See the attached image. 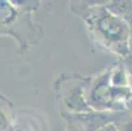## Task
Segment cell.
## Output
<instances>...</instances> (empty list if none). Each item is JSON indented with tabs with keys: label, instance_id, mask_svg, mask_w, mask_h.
<instances>
[{
	"label": "cell",
	"instance_id": "30bf717a",
	"mask_svg": "<svg viewBox=\"0 0 132 131\" xmlns=\"http://www.w3.org/2000/svg\"><path fill=\"white\" fill-rule=\"evenodd\" d=\"M11 130V119L4 109L0 107V131H9Z\"/></svg>",
	"mask_w": 132,
	"mask_h": 131
},
{
	"label": "cell",
	"instance_id": "8fae6325",
	"mask_svg": "<svg viewBox=\"0 0 132 131\" xmlns=\"http://www.w3.org/2000/svg\"><path fill=\"white\" fill-rule=\"evenodd\" d=\"M98 131H118V127L115 126V123H111V125H107V126L102 127Z\"/></svg>",
	"mask_w": 132,
	"mask_h": 131
},
{
	"label": "cell",
	"instance_id": "3957f363",
	"mask_svg": "<svg viewBox=\"0 0 132 131\" xmlns=\"http://www.w3.org/2000/svg\"><path fill=\"white\" fill-rule=\"evenodd\" d=\"M124 111H97V110H90L86 113H79V114H72L65 113L72 119H75L77 123H80L86 131H98L102 127L117 123L124 114Z\"/></svg>",
	"mask_w": 132,
	"mask_h": 131
},
{
	"label": "cell",
	"instance_id": "6da1fadb",
	"mask_svg": "<svg viewBox=\"0 0 132 131\" xmlns=\"http://www.w3.org/2000/svg\"><path fill=\"white\" fill-rule=\"evenodd\" d=\"M86 24L92 37L102 47L119 58L132 55V30L118 16L112 14L105 4H92L76 11Z\"/></svg>",
	"mask_w": 132,
	"mask_h": 131
},
{
	"label": "cell",
	"instance_id": "ba28073f",
	"mask_svg": "<svg viewBox=\"0 0 132 131\" xmlns=\"http://www.w3.org/2000/svg\"><path fill=\"white\" fill-rule=\"evenodd\" d=\"M122 63L126 68V72H127V78H128V87L132 92V55L129 57H126L122 59Z\"/></svg>",
	"mask_w": 132,
	"mask_h": 131
},
{
	"label": "cell",
	"instance_id": "9c48e42d",
	"mask_svg": "<svg viewBox=\"0 0 132 131\" xmlns=\"http://www.w3.org/2000/svg\"><path fill=\"white\" fill-rule=\"evenodd\" d=\"M63 117L65 118L67 121V127H65V131H86L80 123H77L75 119H72L69 115H67L65 113L63 114Z\"/></svg>",
	"mask_w": 132,
	"mask_h": 131
},
{
	"label": "cell",
	"instance_id": "277c9868",
	"mask_svg": "<svg viewBox=\"0 0 132 131\" xmlns=\"http://www.w3.org/2000/svg\"><path fill=\"white\" fill-rule=\"evenodd\" d=\"M88 89L89 87H86L85 83H80L67 90L63 97V104L68 113L79 114L92 110L88 105Z\"/></svg>",
	"mask_w": 132,
	"mask_h": 131
},
{
	"label": "cell",
	"instance_id": "8992f818",
	"mask_svg": "<svg viewBox=\"0 0 132 131\" xmlns=\"http://www.w3.org/2000/svg\"><path fill=\"white\" fill-rule=\"evenodd\" d=\"M17 17V9L11 2L0 0V25H8Z\"/></svg>",
	"mask_w": 132,
	"mask_h": 131
},
{
	"label": "cell",
	"instance_id": "7a4b0ae2",
	"mask_svg": "<svg viewBox=\"0 0 132 131\" xmlns=\"http://www.w3.org/2000/svg\"><path fill=\"white\" fill-rule=\"evenodd\" d=\"M132 97L129 88H117L111 84L110 68L89 83L88 105L97 111H123Z\"/></svg>",
	"mask_w": 132,
	"mask_h": 131
},
{
	"label": "cell",
	"instance_id": "7c38bea8",
	"mask_svg": "<svg viewBox=\"0 0 132 131\" xmlns=\"http://www.w3.org/2000/svg\"><path fill=\"white\" fill-rule=\"evenodd\" d=\"M127 110L131 113V115H132V97L129 98V101H128V104H127Z\"/></svg>",
	"mask_w": 132,
	"mask_h": 131
},
{
	"label": "cell",
	"instance_id": "5b68a950",
	"mask_svg": "<svg viewBox=\"0 0 132 131\" xmlns=\"http://www.w3.org/2000/svg\"><path fill=\"white\" fill-rule=\"evenodd\" d=\"M103 4L112 14L122 18L132 30V0H114Z\"/></svg>",
	"mask_w": 132,
	"mask_h": 131
},
{
	"label": "cell",
	"instance_id": "52a82bcc",
	"mask_svg": "<svg viewBox=\"0 0 132 131\" xmlns=\"http://www.w3.org/2000/svg\"><path fill=\"white\" fill-rule=\"evenodd\" d=\"M118 131H132V115L128 110L124 111L123 117L115 123Z\"/></svg>",
	"mask_w": 132,
	"mask_h": 131
}]
</instances>
